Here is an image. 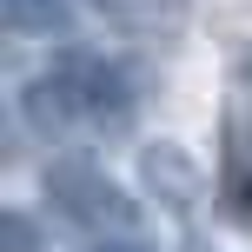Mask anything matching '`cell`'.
<instances>
[{"instance_id": "obj_1", "label": "cell", "mask_w": 252, "mask_h": 252, "mask_svg": "<svg viewBox=\"0 0 252 252\" xmlns=\"http://www.w3.org/2000/svg\"><path fill=\"white\" fill-rule=\"evenodd\" d=\"M20 113L40 126V139H113L133 126V87L113 60L66 47L40 80H27Z\"/></svg>"}, {"instance_id": "obj_2", "label": "cell", "mask_w": 252, "mask_h": 252, "mask_svg": "<svg viewBox=\"0 0 252 252\" xmlns=\"http://www.w3.org/2000/svg\"><path fill=\"white\" fill-rule=\"evenodd\" d=\"M40 186H47V199L60 206L73 226L100 232V239H139V232H146V206H139L113 173H100L93 159H80V153L53 159L47 173H40Z\"/></svg>"}, {"instance_id": "obj_3", "label": "cell", "mask_w": 252, "mask_h": 252, "mask_svg": "<svg viewBox=\"0 0 252 252\" xmlns=\"http://www.w3.org/2000/svg\"><path fill=\"white\" fill-rule=\"evenodd\" d=\"M139 179H146V192L166 213H192V206L206 199V173H199V159H192L179 139H153V146L139 153Z\"/></svg>"}, {"instance_id": "obj_4", "label": "cell", "mask_w": 252, "mask_h": 252, "mask_svg": "<svg viewBox=\"0 0 252 252\" xmlns=\"http://www.w3.org/2000/svg\"><path fill=\"white\" fill-rule=\"evenodd\" d=\"M87 7L139 47H173L192 27V0H87Z\"/></svg>"}, {"instance_id": "obj_5", "label": "cell", "mask_w": 252, "mask_h": 252, "mask_svg": "<svg viewBox=\"0 0 252 252\" xmlns=\"http://www.w3.org/2000/svg\"><path fill=\"white\" fill-rule=\"evenodd\" d=\"M0 13H7V33L20 40H60L73 27V0H0Z\"/></svg>"}, {"instance_id": "obj_6", "label": "cell", "mask_w": 252, "mask_h": 252, "mask_svg": "<svg viewBox=\"0 0 252 252\" xmlns=\"http://www.w3.org/2000/svg\"><path fill=\"white\" fill-rule=\"evenodd\" d=\"M219 206H226V219L252 226V153H239V146H232L226 166H219Z\"/></svg>"}, {"instance_id": "obj_7", "label": "cell", "mask_w": 252, "mask_h": 252, "mask_svg": "<svg viewBox=\"0 0 252 252\" xmlns=\"http://www.w3.org/2000/svg\"><path fill=\"white\" fill-rule=\"evenodd\" d=\"M0 232H7V252H47V246H40V232H33V219H27L20 206L0 213Z\"/></svg>"}, {"instance_id": "obj_8", "label": "cell", "mask_w": 252, "mask_h": 252, "mask_svg": "<svg viewBox=\"0 0 252 252\" xmlns=\"http://www.w3.org/2000/svg\"><path fill=\"white\" fill-rule=\"evenodd\" d=\"M232 80H239V93H246V106H252V47L232 60Z\"/></svg>"}, {"instance_id": "obj_9", "label": "cell", "mask_w": 252, "mask_h": 252, "mask_svg": "<svg viewBox=\"0 0 252 252\" xmlns=\"http://www.w3.org/2000/svg\"><path fill=\"white\" fill-rule=\"evenodd\" d=\"M93 252H139V246H126V239L113 246V239H100V246H93Z\"/></svg>"}, {"instance_id": "obj_10", "label": "cell", "mask_w": 252, "mask_h": 252, "mask_svg": "<svg viewBox=\"0 0 252 252\" xmlns=\"http://www.w3.org/2000/svg\"><path fill=\"white\" fill-rule=\"evenodd\" d=\"M186 252H206V246H186Z\"/></svg>"}]
</instances>
